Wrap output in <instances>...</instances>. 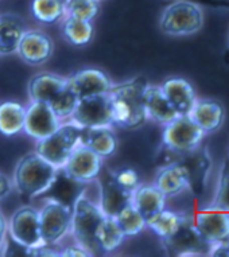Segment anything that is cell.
I'll use <instances>...</instances> for the list:
<instances>
[{"mask_svg": "<svg viewBox=\"0 0 229 257\" xmlns=\"http://www.w3.org/2000/svg\"><path fill=\"white\" fill-rule=\"evenodd\" d=\"M204 138V131L187 114H179L173 121L166 124L162 134L165 147L175 154L194 152Z\"/></svg>", "mask_w": 229, "mask_h": 257, "instance_id": "obj_6", "label": "cell"}, {"mask_svg": "<svg viewBox=\"0 0 229 257\" xmlns=\"http://www.w3.org/2000/svg\"><path fill=\"white\" fill-rule=\"evenodd\" d=\"M54 51L53 39L41 30H29L22 35L17 53L22 61L31 66H38L47 62Z\"/></svg>", "mask_w": 229, "mask_h": 257, "instance_id": "obj_13", "label": "cell"}, {"mask_svg": "<svg viewBox=\"0 0 229 257\" xmlns=\"http://www.w3.org/2000/svg\"><path fill=\"white\" fill-rule=\"evenodd\" d=\"M82 128L74 122L61 124L51 135L38 140L35 144V152L57 167L62 169L73 150L80 144Z\"/></svg>", "mask_w": 229, "mask_h": 257, "instance_id": "obj_5", "label": "cell"}, {"mask_svg": "<svg viewBox=\"0 0 229 257\" xmlns=\"http://www.w3.org/2000/svg\"><path fill=\"white\" fill-rule=\"evenodd\" d=\"M62 33L66 42L72 46L82 47L92 42L94 37V26L92 21H84L66 15L62 23Z\"/></svg>", "mask_w": 229, "mask_h": 257, "instance_id": "obj_26", "label": "cell"}, {"mask_svg": "<svg viewBox=\"0 0 229 257\" xmlns=\"http://www.w3.org/2000/svg\"><path fill=\"white\" fill-rule=\"evenodd\" d=\"M41 236L45 245H55L69 232L72 225V209L55 198H47L39 211Z\"/></svg>", "mask_w": 229, "mask_h": 257, "instance_id": "obj_7", "label": "cell"}, {"mask_svg": "<svg viewBox=\"0 0 229 257\" xmlns=\"http://www.w3.org/2000/svg\"><path fill=\"white\" fill-rule=\"evenodd\" d=\"M114 219L119 223L120 229L123 230L124 236L132 237L143 232L146 228V219L139 211L136 210V207L130 203L127 207H124L119 214L114 217Z\"/></svg>", "mask_w": 229, "mask_h": 257, "instance_id": "obj_29", "label": "cell"}, {"mask_svg": "<svg viewBox=\"0 0 229 257\" xmlns=\"http://www.w3.org/2000/svg\"><path fill=\"white\" fill-rule=\"evenodd\" d=\"M66 82L69 88L78 96V98L106 94L113 85L105 72L94 68L81 69L66 78Z\"/></svg>", "mask_w": 229, "mask_h": 257, "instance_id": "obj_14", "label": "cell"}, {"mask_svg": "<svg viewBox=\"0 0 229 257\" xmlns=\"http://www.w3.org/2000/svg\"><path fill=\"white\" fill-rule=\"evenodd\" d=\"M98 2H101V0H98Z\"/></svg>", "mask_w": 229, "mask_h": 257, "instance_id": "obj_38", "label": "cell"}, {"mask_svg": "<svg viewBox=\"0 0 229 257\" xmlns=\"http://www.w3.org/2000/svg\"><path fill=\"white\" fill-rule=\"evenodd\" d=\"M68 0H33L31 14L41 23L53 25L66 17Z\"/></svg>", "mask_w": 229, "mask_h": 257, "instance_id": "obj_28", "label": "cell"}, {"mask_svg": "<svg viewBox=\"0 0 229 257\" xmlns=\"http://www.w3.org/2000/svg\"><path fill=\"white\" fill-rule=\"evenodd\" d=\"M132 203V191L124 189L113 177L106 178L100 186V205L102 214L116 217L124 207Z\"/></svg>", "mask_w": 229, "mask_h": 257, "instance_id": "obj_17", "label": "cell"}, {"mask_svg": "<svg viewBox=\"0 0 229 257\" xmlns=\"http://www.w3.org/2000/svg\"><path fill=\"white\" fill-rule=\"evenodd\" d=\"M60 256L62 257H88V256H92L88 250H85L82 246H80L78 244L73 245V246H66V248L61 249L60 252Z\"/></svg>", "mask_w": 229, "mask_h": 257, "instance_id": "obj_35", "label": "cell"}, {"mask_svg": "<svg viewBox=\"0 0 229 257\" xmlns=\"http://www.w3.org/2000/svg\"><path fill=\"white\" fill-rule=\"evenodd\" d=\"M7 232H9V222H7V218L5 217V213H3L2 207H0V253L5 249Z\"/></svg>", "mask_w": 229, "mask_h": 257, "instance_id": "obj_36", "label": "cell"}, {"mask_svg": "<svg viewBox=\"0 0 229 257\" xmlns=\"http://www.w3.org/2000/svg\"><path fill=\"white\" fill-rule=\"evenodd\" d=\"M161 89L166 98L179 114L189 113V110L197 100L193 85L181 77H170L161 85Z\"/></svg>", "mask_w": 229, "mask_h": 257, "instance_id": "obj_18", "label": "cell"}, {"mask_svg": "<svg viewBox=\"0 0 229 257\" xmlns=\"http://www.w3.org/2000/svg\"><path fill=\"white\" fill-rule=\"evenodd\" d=\"M112 177L114 178V181L118 182L120 186H123L124 189L134 191V190L140 185L139 175L136 173L135 170L132 169H123L114 173Z\"/></svg>", "mask_w": 229, "mask_h": 257, "instance_id": "obj_33", "label": "cell"}, {"mask_svg": "<svg viewBox=\"0 0 229 257\" xmlns=\"http://www.w3.org/2000/svg\"><path fill=\"white\" fill-rule=\"evenodd\" d=\"M66 86V78L54 73H38L35 74L27 86L31 101L49 102Z\"/></svg>", "mask_w": 229, "mask_h": 257, "instance_id": "obj_21", "label": "cell"}, {"mask_svg": "<svg viewBox=\"0 0 229 257\" xmlns=\"http://www.w3.org/2000/svg\"><path fill=\"white\" fill-rule=\"evenodd\" d=\"M10 236L26 249L42 246L39 210L33 206H21L15 210L9 223Z\"/></svg>", "mask_w": 229, "mask_h": 257, "instance_id": "obj_8", "label": "cell"}, {"mask_svg": "<svg viewBox=\"0 0 229 257\" xmlns=\"http://www.w3.org/2000/svg\"><path fill=\"white\" fill-rule=\"evenodd\" d=\"M145 108L147 118L166 125L179 116L158 85H147L145 90Z\"/></svg>", "mask_w": 229, "mask_h": 257, "instance_id": "obj_20", "label": "cell"}, {"mask_svg": "<svg viewBox=\"0 0 229 257\" xmlns=\"http://www.w3.org/2000/svg\"><path fill=\"white\" fill-rule=\"evenodd\" d=\"M187 222L186 215L177 211L163 209L151 218L146 221V226L151 229L157 236H159L163 241L170 240L177 234Z\"/></svg>", "mask_w": 229, "mask_h": 257, "instance_id": "obj_23", "label": "cell"}, {"mask_svg": "<svg viewBox=\"0 0 229 257\" xmlns=\"http://www.w3.org/2000/svg\"><path fill=\"white\" fill-rule=\"evenodd\" d=\"M206 254L213 257H229V236L217 244L209 245V252Z\"/></svg>", "mask_w": 229, "mask_h": 257, "instance_id": "obj_34", "label": "cell"}, {"mask_svg": "<svg viewBox=\"0 0 229 257\" xmlns=\"http://www.w3.org/2000/svg\"><path fill=\"white\" fill-rule=\"evenodd\" d=\"M26 108L21 102L5 101L0 104V134L15 136L23 131Z\"/></svg>", "mask_w": 229, "mask_h": 257, "instance_id": "obj_25", "label": "cell"}, {"mask_svg": "<svg viewBox=\"0 0 229 257\" xmlns=\"http://www.w3.org/2000/svg\"><path fill=\"white\" fill-rule=\"evenodd\" d=\"M100 11V2L98 0H68L66 2V15L84 19V21H93Z\"/></svg>", "mask_w": 229, "mask_h": 257, "instance_id": "obj_32", "label": "cell"}, {"mask_svg": "<svg viewBox=\"0 0 229 257\" xmlns=\"http://www.w3.org/2000/svg\"><path fill=\"white\" fill-rule=\"evenodd\" d=\"M62 169L69 179L78 183H89L96 181L101 173L102 158L80 143L73 150Z\"/></svg>", "mask_w": 229, "mask_h": 257, "instance_id": "obj_10", "label": "cell"}, {"mask_svg": "<svg viewBox=\"0 0 229 257\" xmlns=\"http://www.w3.org/2000/svg\"><path fill=\"white\" fill-rule=\"evenodd\" d=\"M58 169L38 152H29L15 166L14 187L23 197L33 198L46 193L57 181Z\"/></svg>", "mask_w": 229, "mask_h": 257, "instance_id": "obj_2", "label": "cell"}, {"mask_svg": "<svg viewBox=\"0 0 229 257\" xmlns=\"http://www.w3.org/2000/svg\"><path fill=\"white\" fill-rule=\"evenodd\" d=\"M194 233L205 244L213 245L229 236V213L206 209L194 218Z\"/></svg>", "mask_w": 229, "mask_h": 257, "instance_id": "obj_12", "label": "cell"}, {"mask_svg": "<svg viewBox=\"0 0 229 257\" xmlns=\"http://www.w3.org/2000/svg\"><path fill=\"white\" fill-rule=\"evenodd\" d=\"M149 82L143 77L112 85L108 92L113 124L124 128H139L147 121L145 108V90Z\"/></svg>", "mask_w": 229, "mask_h": 257, "instance_id": "obj_1", "label": "cell"}, {"mask_svg": "<svg viewBox=\"0 0 229 257\" xmlns=\"http://www.w3.org/2000/svg\"><path fill=\"white\" fill-rule=\"evenodd\" d=\"M209 209L221 210L229 213V159H226L221 166L216 190Z\"/></svg>", "mask_w": 229, "mask_h": 257, "instance_id": "obj_30", "label": "cell"}, {"mask_svg": "<svg viewBox=\"0 0 229 257\" xmlns=\"http://www.w3.org/2000/svg\"><path fill=\"white\" fill-rule=\"evenodd\" d=\"M25 22L13 14L0 17V55L17 53L22 35L25 34Z\"/></svg>", "mask_w": 229, "mask_h": 257, "instance_id": "obj_24", "label": "cell"}, {"mask_svg": "<svg viewBox=\"0 0 229 257\" xmlns=\"http://www.w3.org/2000/svg\"><path fill=\"white\" fill-rule=\"evenodd\" d=\"M154 185L166 195V198L175 197L190 187V173L185 166L170 163L158 170Z\"/></svg>", "mask_w": 229, "mask_h": 257, "instance_id": "obj_16", "label": "cell"}, {"mask_svg": "<svg viewBox=\"0 0 229 257\" xmlns=\"http://www.w3.org/2000/svg\"><path fill=\"white\" fill-rule=\"evenodd\" d=\"M13 190V185L5 174L0 173V198H3L6 195L10 194V191Z\"/></svg>", "mask_w": 229, "mask_h": 257, "instance_id": "obj_37", "label": "cell"}, {"mask_svg": "<svg viewBox=\"0 0 229 257\" xmlns=\"http://www.w3.org/2000/svg\"><path fill=\"white\" fill-rule=\"evenodd\" d=\"M204 26V10L190 0H175L166 7L159 18V29L169 37L197 34Z\"/></svg>", "mask_w": 229, "mask_h": 257, "instance_id": "obj_4", "label": "cell"}, {"mask_svg": "<svg viewBox=\"0 0 229 257\" xmlns=\"http://www.w3.org/2000/svg\"><path fill=\"white\" fill-rule=\"evenodd\" d=\"M70 118L81 128L112 125L113 114L108 93L80 98Z\"/></svg>", "mask_w": 229, "mask_h": 257, "instance_id": "obj_9", "label": "cell"}, {"mask_svg": "<svg viewBox=\"0 0 229 257\" xmlns=\"http://www.w3.org/2000/svg\"><path fill=\"white\" fill-rule=\"evenodd\" d=\"M132 205L147 221L166 207V195L155 185H139L132 191Z\"/></svg>", "mask_w": 229, "mask_h": 257, "instance_id": "obj_22", "label": "cell"}, {"mask_svg": "<svg viewBox=\"0 0 229 257\" xmlns=\"http://www.w3.org/2000/svg\"><path fill=\"white\" fill-rule=\"evenodd\" d=\"M80 143L96 152L102 159L114 155L119 147V139L110 126L82 128Z\"/></svg>", "mask_w": 229, "mask_h": 257, "instance_id": "obj_19", "label": "cell"}, {"mask_svg": "<svg viewBox=\"0 0 229 257\" xmlns=\"http://www.w3.org/2000/svg\"><path fill=\"white\" fill-rule=\"evenodd\" d=\"M61 125V120L53 112L47 102L31 101L26 108L23 132L35 140H41Z\"/></svg>", "mask_w": 229, "mask_h": 257, "instance_id": "obj_11", "label": "cell"}, {"mask_svg": "<svg viewBox=\"0 0 229 257\" xmlns=\"http://www.w3.org/2000/svg\"><path fill=\"white\" fill-rule=\"evenodd\" d=\"M187 116L204 131L205 135L214 134L225 121V108L213 98H198L191 106Z\"/></svg>", "mask_w": 229, "mask_h": 257, "instance_id": "obj_15", "label": "cell"}, {"mask_svg": "<svg viewBox=\"0 0 229 257\" xmlns=\"http://www.w3.org/2000/svg\"><path fill=\"white\" fill-rule=\"evenodd\" d=\"M78 100H80L78 96L69 88L68 82H66V86L49 102V105L53 112L57 114V117L60 120H64V118H69L72 116L77 104H78Z\"/></svg>", "mask_w": 229, "mask_h": 257, "instance_id": "obj_31", "label": "cell"}, {"mask_svg": "<svg viewBox=\"0 0 229 257\" xmlns=\"http://www.w3.org/2000/svg\"><path fill=\"white\" fill-rule=\"evenodd\" d=\"M228 45H229V41H228Z\"/></svg>", "mask_w": 229, "mask_h": 257, "instance_id": "obj_39", "label": "cell"}, {"mask_svg": "<svg viewBox=\"0 0 229 257\" xmlns=\"http://www.w3.org/2000/svg\"><path fill=\"white\" fill-rule=\"evenodd\" d=\"M101 209L90 201L84 193H81L76 198L74 206L72 209V232L76 244L88 250L92 256L101 253L100 245L96 238L98 223L101 222Z\"/></svg>", "mask_w": 229, "mask_h": 257, "instance_id": "obj_3", "label": "cell"}, {"mask_svg": "<svg viewBox=\"0 0 229 257\" xmlns=\"http://www.w3.org/2000/svg\"><path fill=\"white\" fill-rule=\"evenodd\" d=\"M96 238H97L101 252L109 253L116 250L120 245L123 244L126 236H124L123 230L120 229L119 223L114 219V217L104 215L101 222L98 223Z\"/></svg>", "mask_w": 229, "mask_h": 257, "instance_id": "obj_27", "label": "cell"}]
</instances>
